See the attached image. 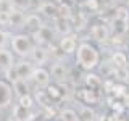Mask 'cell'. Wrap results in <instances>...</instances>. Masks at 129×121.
<instances>
[{
  "instance_id": "29",
  "label": "cell",
  "mask_w": 129,
  "mask_h": 121,
  "mask_svg": "<svg viewBox=\"0 0 129 121\" xmlns=\"http://www.w3.org/2000/svg\"><path fill=\"white\" fill-rule=\"evenodd\" d=\"M126 92H127V87H126L124 82H115V87H113V90H111V94L115 95V99H121Z\"/></svg>"
},
{
  "instance_id": "21",
  "label": "cell",
  "mask_w": 129,
  "mask_h": 121,
  "mask_svg": "<svg viewBox=\"0 0 129 121\" xmlns=\"http://www.w3.org/2000/svg\"><path fill=\"white\" fill-rule=\"evenodd\" d=\"M58 118H60V121H81L78 111L73 107H63L58 111Z\"/></svg>"
},
{
  "instance_id": "32",
  "label": "cell",
  "mask_w": 129,
  "mask_h": 121,
  "mask_svg": "<svg viewBox=\"0 0 129 121\" xmlns=\"http://www.w3.org/2000/svg\"><path fill=\"white\" fill-rule=\"evenodd\" d=\"M116 121H127V119H124V118H121V116H119V118L116 119Z\"/></svg>"
},
{
  "instance_id": "22",
  "label": "cell",
  "mask_w": 129,
  "mask_h": 121,
  "mask_svg": "<svg viewBox=\"0 0 129 121\" xmlns=\"http://www.w3.org/2000/svg\"><path fill=\"white\" fill-rule=\"evenodd\" d=\"M110 62L115 68H124L127 66V55L121 50H115L110 56Z\"/></svg>"
},
{
  "instance_id": "3",
  "label": "cell",
  "mask_w": 129,
  "mask_h": 121,
  "mask_svg": "<svg viewBox=\"0 0 129 121\" xmlns=\"http://www.w3.org/2000/svg\"><path fill=\"white\" fill-rule=\"evenodd\" d=\"M52 76V81L56 84H64L68 79H70V66L66 65L64 58L60 60H52V65L48 68Z\"/></svg>"
},
{
  "instance_id": "18",
  "label": "cell",
  "mask_w": 129,
  "mask_h": 121,
  "mask_svg": "<svg viewBox=\"0 0 129 121\" xmlns=\"http://www.w3.org/2000/svg\"><path fill=\"white\" fill-rule=\"evenodd\" d=\"M45 90H47L48 97H50L53 102H60V100H63V97H64L66 87H64V84H56V82L52 81V82L45 87Z\"/></svg>"
},
{
  "instance_id": "10",
  "label": "cell",
  "mask_w": 129,
  "mask_h": 121,
  "mask_svg": "<svg viewBox=\"0 0 129 121\" xmlns=\"http://www.w3.org/2000/svg\"><path fill=\"white\" fill-rule=\"evenodd\" d=\"M36 65L31 62L29 58H16L15 66H13V73H15V78L19 79H27L29 81L32 71H34Z\"/></svg>"
},
{
  "instance_id": "28",
  "label": "cell",
  "mask_w": 129,
  "mask_h": 121,
  "mask_svg": "<svg viewBox=\"0 0 129 121\" xmlns=\"http://www.w3.org/2000/svg\"><path fill=\"white\" fill-rule=\"evenodd\" d=\"M11 32L7 27H0V48L3 47H10V39H11Z\"/></svg>"
},
{
  "instance_id": "4",
  "label": "cell",
  "mask_w": 129,
  "mask_h": 121,
  "mask_svg": "<svg viewBox=\"0 0 129 121\" xmlns=\"http://www.w3.org/2000/svg\"><path fill=\"white\" fill-rule=\"evenodd\" d=\"M31 36H32V39H34V42L39 44V45L50 47V45H53V44L58 42V40H56L58 34L55 32L53 26H48V24H44L39 31H36L34 34H31Z\"/></svg>"
},
{
  "instance_id": "8",
  "label": "cell",
  "mask_w": 129,
  "mask_h": 121,
  "mask_svg": "<svg viewBox=\"0 0 129 121\" xmlns=\"http://www.w3.org/2000/svg\"><path fill=\"white\" fill-rule=\"evenodd\" d=\"M45 24V19L42 18V15L37 11H26V18H24L23 31L27 34H34L36 31H39L40 27Z\"/></svg>"
},
{
  "instance_id": "19",
  "label": "cell",
  "mask_w": 129,
  "mask_h": 121,
  "mask_svg": "<svg viewBox=\"0 0 129 121\" xmlns=\"http://www.w3.org/2000/svg\"><path fill=\"white\" fill-rule=\"evenodd\" d=\"M52 23H53V29H55L56 34H58V37H61V36H64V34H70V32H73V26H71V21H70V19H64V18L56 16Z\"/></svg>"
},
{
  "instance_id": "7",
  "label": "cell",
  "mask_w": 129,
  "mask_h": 121,
  "mask_svg": "<svg viewBox=\"0 0 129 121\" xmlns=\"http://www.w3.org/2000/svg\"><path fill=\"white\" fill-rule=\"evenodd\" d=\"M78 34L76 32H70V34H64L61 37H58V42H56V45H58L60 52L64 55V56H71L74 55L76 48H78Z\"/></svg>"
},
{
  "instance_id": "16",
  "label": "cell",
  "mask_w": 129,
  "mask_h": 121,
  "mask_svg": "<svg viewBox=\"0 0 129 121\" xmlns=\"http://www.w3.org/2000/svg\"><path fill=\"white\" fill-rule=\"evenodd\" d=\"M82 84L86 87H90V89H102V84H103V79L100 74H97L94 71H84V76H82Z\"/></svg>"
},
{
  "instance_id": "30",
  "label": "cell",
  "mask_w": 129,
  "mask_h": 121,
  "mask_svg": "<svg viewBox=\"0 0 129 121\" xmlns=\"http://www.w3.org/2000/svg\"><path fill=\"white\" fill-rule=\"evenodd\" d=\"M13 8L15 7L11 0H0V13H10Z\"/></svg>"
},
{
  "instance_id": "9",
  "label": "cell",
  "mask_w": 129,
  "mask_h": 121,
  "mask_svg": "<svg viewBox=\"0 0 129 121\" xmlns=\"http://www.w3.org/2000/svg\"><path fill=\"white\" fill-rule=\"evenodd\" d=\"M15 94H13V87L11 82L7 81L5 78H0V110L10 108L13 105Z\"/></svg>"
},
{
  "instance_id": "25",
  "label": "cell",
  "mask_w": 129,
  "mask_h": 121,
  "mask_svg": "<svg viewBox=\"0 0 129 121\" xmlns=\"http://www.w3.org/2000/svg\"><path fill=\"white\" fill-rule=\"evenodd\" d=\"M113 19H116V21H123V23H129V8L126 5L116 7L115 13H113Z\"/></svg>"
},
{
  "instance_id": "12",
  "label": "cell",
  "mask_w": 129,
  "mask_h": 121,
  "mask_svg": "<svg viewBox=\"0 0 129 121\" xmlns=\"http://www.w3.org/2000/svg\"><path fill=\"white\" fill-rule=\"evenodd\" d=\"M76 97H78V100H81V102L86 103V105H95V103H99V100H100L99 90L86 87V86L76 89Z\"/></svg>"
},
{
  "instance_id": "6",
  "label": "cell",
  "mask_w": 129,
  "mask_h": 121,
  "mask_svg": "<svg viewBox=\"0 0 129 121\" xmlns=\"http://www.w3.org/2000/svg\"><path fill=\"white\" fill-rule=\"evenodd\" d=\"M29 82L34 89H45L48 84L52 82V76H50L48 68L36 66L34 71H32V74H31V78H29Z\"/></svg>"
},
{
  "instance_id": "31",
  "label": "cell",
  "mask_w": 129,
  "mask_h": 121,
  "mask_svg": "<svg viewBox=\"0 0 129 121\" xmlns=\"http://www.w3.org/2000/svg\"><path fill=\"white\" fill-rule=\"evenodd\" d=\"M121 102H123V105H124V108H129V90L124 94L123 97H121Z\"/></svg>"
},
{
  "instance_id": "26",
  "label": "cell",
  "mask_w": 129,
  "mask_h": 121,
  "mask_svg": "<svg viewBox=\"0 0 129 121\" xmlns=\"http://www.w3.org/2000/svg\"><path fill=\"white\" fill-rule=\"evenodd\" d=\"M79 7L82 10H86L87 13H95L102 8V3H100V0H82L79 3Z\"/></svg>"
},
{
  "instance_id": "1",
  "label": "cell",
  "mask_w": 129,
  "mask_h": 121,
  "mask_svg": "<svg viewBox=\"0 0 129 121\" xmlns=\"http://www.w3.org/2000/svg\"><path fill=\"white\" fill-rule=\"evenodd\" d=\"M74 63L82 71H95L100 65V50L94 44L81 40L74 52Z\"/></svg>"
},
{
  "instance_id": "15",
  "label": "cell",
  "mask_w": 129,
  "mask_h": 121,
  "mask_svg": "<svg viewBox=\"0 0 129 121\" xmlns=\"http://www.w3.org/2000/svg\"><path fill=\"white\" fill-rule=\"evenodd\" d=\"M37 13L42 15L44 19H53L58 16V2H53V0H44L40 3Z\"/></svg>"
},
{
  "instance_id": "5",
  "label": "cell",
  "mask_w": 129,
  "mask_h": 121,
  "mask_svg": "<svg viewBox=\"0 0 129 121\" xmlns=\"http://www.w3.org/2000/svg\"><path fill=\"white\" fill-rule=\"evenodd\" d=\"M89 37L97 44H108L110 42V29H108V24H105L102 21H95L89 26Z\"/></svg>"
},
{
  "instance_id": "34",
  "label": "cell",
  "mask_w": 129,
  "mask_h": 121,
  "mask_svg": "<svg viewBox=\"0 0 129 121\" xmlns=\"http://www.w3.org/2000/svg\"><path fill=\"white\" fill-rule=\"evenodd\" d=\"M0 74H2V73H0Z\"/></svg>"
},
{
  "instance_id": "17",
  "label": "cell",
  "mask_w": 129,
  "mask_h": 121,
  "mask_svg": "<svg viewBox=\"0 0 129 121\" xmlns=\"http://www.w3.org/2000/svg\"><path fill=\"white\" fill-rule=\"evenodd\" d=\"M11 87H13V94H15V99H18V97H23L26 94H29L31 92V82L27 79H19L16 78L11 81Z\"/></svg>"
},
{
  "instance_id": "23",
  "label": "cell",
  "mask_w": 129,
  "mask_h": 121,
  "mask_svg": "<svg viewBox=\"0 0 129 121\" xmlns=\"http://www.w3.org/2000/svg\"><path fill=\"white\" fill-rule=\"evenodd\" d=\"M81 121H95V110L90 105H81L78 110Z\"/></svg>"
},
{
  "instance_id": "2",
  "label": "cell",
  "mask_w": 129,
  "mask_h": 121,
  "mask_svg": "<svg viewBox=\"0 0 129 121\" xmlns=\"http://www.w3.org/2000/svg\"><path fill=\"white\" fill-rule=\"evenodd\" d=\"M34 47H36V42H34V39H32L31 34H27V32H24V31L13 32V34H11L10 48L15 53L16 58H29L31 52L34 50Z\"/></svg>"
},
{
  "instance_id": "13",
  "label": "cell",
  "mask_w": 129,
  "mask_h": 121,
  "mask_svg": "<svg viewBox=\"0 0 129 121\" xmlns=\"http://www.w3.org/2000/svg\"><path fill=\"white\" fill-rule=\"evenodd\" d=\"M15 62H16V56L15 53L11 52L10 47H3L0 48V73H7L10 70H13L15 66Z\"/></svg>"
},
{
  "instance_id": "24",
  "label": "cell",
  "mask_w": 129,
  "mask_h": 121,
  "mask_svg": "<svg viewBox=\"0 0 129 121\" xmlns=\"http://www.w3.org/2000/svg\"><path fill=\"white\" fill-rule=\"evenodd\" d=\"M16 103L19 105V107L26 108V110H32V108L36 107V100H34V94L29 92V94L23 95V97H18L16 99Z\"/></svg>"
},
{
  "instance_id": "20",
  "label": "cell",
  "mask_w": 129,
  "mask_h": 121,
  "mask_svg": "<svg viewBox=\"0 0 129 121\" xmlns=\"http://www.w3.org/2000/svg\"><path fill=\"white\" fill-rule=\"evenodd\" d=\"M34 100H36V103H39L42 108L50 107V105L53 103V100L48 97V94H47L45 89H36V92H34Z\"/></svg>"
},
{
  "instance_id": "14",
  "label": "cell",
  "mask_w": 129,
  "mask_h": 121,
  "mask_svg": "<svg viewBox=\"0 0 129 121\" xmlns=\"http://www.w3.org/2000/svg\"><path fill=\"white\" fill-rule=\"evenodd\" d=\"M24 18H26V11L13 8L10 11V23H8V29L11 32H19L23 31V24H24Z\"/></svg>"
},
{
  "instance_id": "11",
  "label": "cell",
  "mask_w": 129,
  "mask_h": 121,
  "mask_svg": "<svg viewBox=\"0 0 129 121\" xmlns=\"http://www.w3.org/2000/svg\"><path fill=\"white\" fill-rule=\"evenodd\" d=\"M50 58H52V55H50L48 47L39 45V44H36L34 50H32L31 55H29V60L36 65V66H44L47 62H50Z\"/></svg>"
},
{
  "instance_id": "33",
  "label": "cell",
  "mask_w": 129,
  "mask_h": 121,
  "mask_svg": "<svg viewBox=\"0 0 129 121\" xmlns=\"http://www.w3.org/2000/svg\"><path fill=\"white\" fill-rule=\"evenodd\" d=\"M32 121H42V119H32Z\"/></svg>"
},
{
  "instance_id": "27",
  "label": "cell",
  "mask_w": 129,
  "mask_h": 121,
  "mask_svg": "<svg viewBox=\"0 0 129 121\" xmlns=\"http://www.w3.org/2000/svg\"><path fill=\"white\" fill-rule=\"evenodd\" d=\"M73 13H74L73 5H70V3H64V2H60V3H58V16H60V18L71 19Z\"/></svg>"
}]
</instances>
